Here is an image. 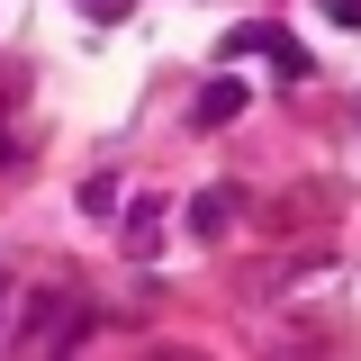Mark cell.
Here are the masks:
<instances>
[{
  "label": "cell",
  "instance_id": "cell-1",
  "mask_svg": "<svg viewBox=\"0 0 361 361\" xmlns=\"http://www.w3.org/2000/svg\"><path fill=\"white\" fill-rule=\"evenodd\" d=\"M235 109H244V82H208V90H199V109H190V118H199V127H226Z\"/></svg>",
  "mask_w": 361,
  "mask_h": 361
},
{
  "label": "cell",
  "instance_id": "cell-2",
  "mask_svg": "<svg viewBox=\"0 0 361 361\" xmlns=\"http://www.w3.org/2000/svg\"><path fill=\"white\" fill-rule=\"evenodd\" d=\"M190 226H199V235H226V226H235V199H226V190H199V199H190Z\"/></svg>",
  "mask_w": 361,
  "mask_h": 361
},
{
  "label": "cell",
  "instance_id": "cell-3",
  "mask_svg": "<svg viewBox=\"0 0 361 361\" xmlns=\"http://www.w3.org/2000/svg\"><path fill=\"white\" fill-rule=\"evenodd\" d=\"M154 361H199V353H154Z\"/></svg>",
  "mask_w": 361,
  "mask_h": 361
}]
</instances>
